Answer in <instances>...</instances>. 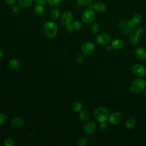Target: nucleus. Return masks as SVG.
<instances>
[{"instance_id":"c85d7f7f","label":"nucleus","mask_w":146,"mask_h":146,"mask_svg":"<svg viewBox=\"0 0 146 146\" xmlns=\"http://www.w3.org/2000/svg\"><path fill=\"white\" fill-rule=\"evenodd\" d=\"M47 1L51 6H57L62 2V0H47Z\"/></svg>"},{"instance_id":"e433bc0d","label":"nucleus","mask_w":146,"mask_h":146,"mask_svg":"<svg viewBox=\"0 0 146 146\" xmlns=\"http://www.w3.org/2000/svg\"><path fill=\"white\" fill-rule=\"evenodd\" d=\"M99 127H100V128L102 130H104V129H106L107 128V124L104 123V122H102V123H100V125H99Z\"/></svg>"},{"instance_id":"58836bf2","label":"nucleus","mask_w":146,"mask_h":146,"mask_svg":"<svg viewBox=\"0 0 146 146\" xmlns=\"http://www.w3.org/2000/svg\"><path fill=\"white\" fill-rule=\"evenodd\" d=\"M3 52H2V51L0 49V60L2 59V58H3Z\"/></svg>"},{"instance_id":"ddd939ff","label":"nucleus","mask_w":146,"mask_h":146,"mask_svg":"<svg viewBox=\"0 0 146 146\" xmlns=\"http://www.w3.org/2000/svg\"><path fill=\"white\" fill-rule=\"evenodd\" d=\"M90 7H91L94 11H96L98 13H103L107 9L106 5L101 2H97L92 4Z\"/></svg>"},{"instance_id":"2eb2a0df","label":"nucleus","mask_w":146,"mask_h":146,"mask_svg":"<svg viewBox=\"0 0 146 146\" xmlns=\"http://www.w3.org/2000/svg\"><path fill=\"white\" fill-rule=\"evenodd\" d=\"M79 117L83 121H87L91 117V113L87 109H82L79 111Z\"/></svg>"},{"instance_id":"72a5a7b5","label":"nucleus","mask_w":146,"mask_h":146,"mask_svg":"<svg viewBox=\"0 0 146 146\" xmlns=\"http://www.w3.org/2000/svg\"><path fill=\"white\" fill-rule=\"evenodd\" d=\"M83 60H84V55L83 54H79L76 58V61L78 63H81Z\"/></svg>"},{"instance_id":"393cba45","label":"nucleus","mask_w":146,"mask_h":146,"mask_svg":"<svg viewBox=\"0 0 146 146\" xmlns=\"http://www.w3.org/2000/svg\"><path fill=\"white\" fill-rule=\"evenodd\" d=\"M82 104L79 102H75L72 104V108L75 112H79L82 109Z\"/></svg>"},{"instance_id":"6ab92c4d","label":"nucleus","mask_w":146,"mask_h":146,"mask_svg":"<svg viewBox=\"0 0 146 146\" xmlns=\"http://www.w3.org/2000/svg\"><path fill=\"white\" fill-rule=\"evenodd\" d=\"M34 11L38 15H42L45 12L44 7L43 5L36 3L34 7Z\"/></svg>"},{"instance_id":"cd10ccee","label":"nucleus","mask_w":146,"mask_h":146,"mask_svg":"<svg viewBox=\"0 0 146 146\" xmlns=\"http://www.w3.org/2000/svg\"><path fill=\"white\" fill-rule=\"evenodd\" d=\"M99 24L97 22H95L92 24L91 26V30L93 33H96L99 30Z\"/></svg>"},{"instance_id":"0eeeda50","label":"nucleus","mask_w":146,"mask_h":146,"mask_svg":"<svg viewBox=\"0 0 146 146\" xmlns=\"http://www.w3.org/2000/svg\"><path fill=\"white\" fill-rule=\"evenodd\" d=\"M132 72L136 76L142 78L146 75V68L144 66L140 64H135L131 68Z\"/></svg>"},{"instance_id":"4c0bfd02","label":"nucleus","mask_w":146,"mask_h":146,"mask_svg":"<svg viewBox=\"0 0 146 146\" xmlns=\"http://www.w3.org/2000/svg\"><path fill=\"white\" fill-rule=\"evenodd\" d=\"M112 46L111 45H108V46H107V47H106V50L107 51H111L112 50Z\"/></svg>"},{"instance_id":"423d86ee","label":"nucleus","mask_w":146,"mask_h":146,"mask_svg":"<svg viewBox=\"0 0 146 146\" xmlns=\"http://www.w3.org/2000/svg\"><path fill=\"white\" fill-rule=\"evenodd\" d=\"M82 18L85 23L90 24L92 23L95 18V13L94 10L91 7L85 9L82 13Z\"/></svg>"},{"instance_id":"2f4dec72","label":"nucleus","mask_w":146,"mask_h":146,"mask_svg":"<svg viewBox=\"0 0 146 146\" xmlns=\"http://www.w3.org/2000/svg\"><path fill=\"white\" fill-rule=\"evenodd\" d=\"M20 10V6L19 5H14L11 8V11L13 13L16 14L18 13Z\"/></svg>"},{"instance_id":"79ce46f5","label":"nucleus","mask_w":146,"mask_h":146,"mask_svg":"<svg viewBox=\"0 0 146 146\" xmlns=\"http://www.w3.org/2000/svg\"><path fill=\"white\" fill-rule=\"evenodd\" d=\"M145 27H146V24H145Z\"/></svg>"},{"instance_id":"4be33fe9","label":"nucleus","mask_w":146,"mask_h":146,"mask_svg":"<svg viewBox=\"0 0 146 146\" xmlns=\"http://www.w3.org/2000/svg\"><path fill=\"white\" fill-rule=\"evenodd\" d=\"M33 0H18V4L22 7H29L31 6Z\"/></svg>"},{"instance_id":"a19ab883","label":"nucleus","mask_w":146,"mask_h":146,"mask_svg":"<svg viewBox=\"0 0 146 146\" xmlns=\"http://www.w3.org/2000/svg\"><path fill=\"white\" fill-rule=\"evenodd\" d=\"M70 1H74V0H70Z\"/></svg>"},{"instance_id":"aec40b11","label":"nucleus","mask_w":146,"mask_h":146,"mask_svg":"<svg viewBox=\"0 0 146 146\" xmlns=\"http://www.w3.org/2000/svg\"><path fill=\"white\" fill-rule=\"evenodd\" d=\"M60 11L57 9H52L50 12V18L52 20L57 19L60 16Z\"/></svg>"},{"instance_id":"7ed1b4c3","label":"nucleus","mask_w":146,"mask_h":146,"mask_svg":"<svg viewBox=\"0 0 146 146\" xmlns=\"http://www.w3.org/2000/svg\"><path fill=\"white\" fill-rule=\"evenodd\" d=\"M146 87V82L141 78H137L134 79L130 84V90L135 94L140 93L144 91Z\"/></svg>"},{"instance_id":"f3484780","label":"nucleus","mask_w":146,"mask_h":146,"mask_svg":"<svg viewBox=\"0 0 146 146\" xmlns=\"http://www.w3.org/2000/svg\"><path fill=\"white\" fill-rule=\"evenodd\" d=\"M9 67L10 69L13 70H18L21 67V63L17 59H11L8 63Z\"/></svg>"},{"instance_id":"a211bd4d","label":"nucleus","mask_w":146,"mask_h":146,"mask_svg":"<svg viewBox=\"0 0 146 146\" xmlns=\"http://www.w3.org/2000/svg\"><path fill=\"white\" fill-rule=\"evenodd\" d=\"M124 42L120 39H115L111 42V46L114 50L121 49L124 46Z\"/></svg>"},{"instance_id":"1a4fd4ad","label":"nucleus","mask_w":146,"mask_h":146,"mask_svg":"<svg viewBox=\"0 0 146 146\" xmlns=\"http://www.w3.org/2000/svg\"><path fill=\"white\" fill-rule=\"evenodd\" d=\"M96 40L100 45H107L111 42V36L107 33H100L98 35Z\"/></svg>"},{"instance_id":"7c9ffc66","label":"nucleus","mask_w":146,"mask_h":146,"mask_svg":"<svg viewBox=\"0 0 146 146\" xmlns=\"http://www.w3.org/2000/svg\"><path fill=\"white\" fill-rule=\"evenodd\" d=\"M6 120H7L6 115L3 112L0 113V125L3 124L6 122Z\"/></svg>"},{"instance_id":"bb28decb","label":"nucleus","mask_w":146,"mask_h":146,"mask_svg":"<svg viewBox=\"0 0 146 146\" xmlns=\"http://www.w3.org/2000/svg\"><path fill=\"white\" fill-rule=\"evenodd\" d=\"M72 25L73 26L74 30H80L83 27V23L81 21H76L74 22Z\"/></svg>"},{"instance_id":"f03ea898","label":"nucleus","mask_w":146,"mask_h":146,"mask_svg":"<svg viewBox=\"0 0 146 146\" xmlns=\"http://www.w3.org/2000/svg\"><path fill=\"white\" fill-rule=\"evenodd\" d=\"M43 30L46 36L50 38H52L57 35L58 26L55 22L52 21H48L43 25Z\"/></svg>"},{"instance_id":"f8f14e48","label":"nucleus","mask_w":146,"mask_h":146,"mask_svg":"<svg viewBox=\"0 0 146 146\" xmlns=\"http://www.w3.org/2000/svg\"><path fill=\"white\" fill-rule=\"evenodd\" d=\"M95 49L94 45L90 42H84L81 46V51L84 54L90 55L92 54Z\"/></svg>"},{"instance_id":"c9c22d12","label":"nucleus","mask_w":146,"mask_h":146,"mask_svg":"<svg viewBox=\"0 0 146 146\" xmlns=\"http://www.w3.org/2000/svg\"><path fill=\"white\" fill-rule=\"evenodd\" d=\"M16 1H17V0H5V2L9 5H12L15 4Z\"/></svg>"},{"instance_id":"412c9836","label":"nucleus","mask_w":146,"mask_h":146,"mask_svg":"<svg viewBox=\"0 0 146 146\" xmlns=\"http://www.w3.org/2000/svg\"><path fill=\"white\" fill-rule=\"evenodd\" d=\"M135 124H136V121H135V119H133L132 117H129L125 121V125L127 129H132L135 127Z\"/></svg>"},{"instance_id":"a878e982","label":"nucleus","mask_w":146,"mask_h":146,"mask_svg":"<svg viewBox=\"0 0 146 146\" xmlns=\"http://www.w3.org/2000/svg\"><path fill=\"white\" fill-rule=\"evenodd\" d=\"M88 139L85 137H81L77 140L76 144L78 146H85L87 145Z\"/></svg>"},{"instance_id":"ea45409f","label":"nucleus","mask_w":146,"mask_h":146,"mask_svg":"<svg viewBox=\"0 0 146 146\" xmlns=\"http://www.w3.org/2000/svg\"><path fill=\"white\" fill-rule=\"evenodd\" d=\"M144 95L146 96V88L144 90Z\"/></svg>"},{"instance_id":"9b49d317","label":"nucleus","mask_w":146,"mask_h":146,"mask_svg":"<svg viewBox=\"0 0 146 146\" xmlns=\"http://www.w3.org/2000/svg\"><path fill=\"white\" fill-rule=\"evenodd\" d=\"M72 19L73 15L71 12L68 10H66L62 13L60 20L63 25L67 26L69 24H71L72 21Z\"/></svg>"},{"instance_id":"473e14b6","label":"nucleus","mask_w":146,"mask_h":146,"mask_svg":"<svg viewBox=\"0 0 146 146\" xmlns=\"http://www.w3.org/2000/svg\"><path fill=\"white\" fill-rule=\"evenodd\" d=\"M66 26V31H67L68 33H72V32L74 31V30H75L74 29V27H73L72 25L69 24V25H67V26Z\"/></svg>"},{"instance_id":"39448f33","label":"nucleus","mask_w":146,"mask_h":146,"mask_svg":"<svg viewBox=\"0 0 146 146\" xmlns=\"http://www.w3.org/2000/svg\"><path fill=\"white\" fill-rule=\"evenodd\" d=\"M144 31L142 27H139L137 30H134L129 34L128 42L131 45L135 46L137 44L140 39V35Z\"/></svg>"},{"instance_id":"f257e3e1","label":"nucleus","mask_w":146,"mask_h":146,"mask_svg":"<svg viewBox=\"0 0 146 146\" xmlns=\"http://www.w3.org/2000/svg\"><path fill=\"white\" fill-rule=\"evenodd\" d=\"M136 25L131 19H126L120 22L117 25V30L121 34H128L135 30Z\"/></svg>"},{"instance_id":"b1692460","label":"nucleus","mask_w":146,"mask_h":146,"mask_svg":"<svg viewBox=\"0 0 146 146\" xmlns=\"http://www.w3.org/2000/svg\"><path fill=\"white\" fill-rule=\"evenodd\" d=\"M77 3L82 6H90L92 4V0H76Z\"/></svg>"},{"instance_id":"20e7f679","label":"nucleus","mask_w":146,"mask_h":146,"mask_svg":"<svg viewBox=\"0 0 146 146\" xmlns=\"http://www.w3.org/2000/svg\"><path fill=\"white\" fill-rule=\"evenodd\" d=\"M109 112L107 109L103 107L97 108L94 112V116L96 120L100 123L105 122L109 117Z\"/></svg>"},{"instance_id":"5701e85b","label":"nucleus","mask_w":146,"mask_h":146,"mask_svg":"<svg viewBox=\"0 0 146 146\" xmlns=\"http://www.w3.org/2000/svg\"><path fill=\"white\" fill-rule=\"evenodd\" d=\"M141 19H142V15L140 13H135V14L133 15V16L132 17V18H131L132 21L135 25L140 23V21H141Z\"/></svg>"},{"instance_id":"6e6552de","label":"nucleus","mask_w":146,"mask_h":146,"mask_svg":"<svg viewBox=\"0 0 146 146\" xmlns=\"http://www.w3.org/2000/svg\"><path fill=\"white\" fill-rule=\"evenodd\" d=\"M123 119L122 114L117 111L113 112L109 115L108 121L109 122L113 125H116L119 124Z\"/></svg>"},{"instance_id":"c756f323","label":"nucleus","mask_w":146,"mask_h":146,"mask_svg":"<svg viewBox=\"0 0 146 146\" xmlns=\"http://www.w3.org/2000/svg\"><path fill=\"white\" fill-rule=\"evenodd\" d=\"M3 144L5 146H14V141L13 139L10 138H7L5 140Z\"/></svg>"},{"instance_id":"4468645a","label":"nucleus","mask_w":146,"mask_h":146,"mask_svg":"<svg viewBox=\"0 0 146 146\" xmlns=\"http://www.w3.org/2000/svg\"><path fill=\"white\" fill-rule=\"evenodd\" d=\"M135 56L140 60L146 59V50L142 47H137L134 51Z\"/></svg>"},{"instance_id":"dca6fc26","label":"nucleus","mask_w":146,"mask_h":146,"mask_svg":"<svg viewBox=\"0 0 146 146\" xmlns=\"http://www.w3.org/2000/svg\"><path fill=\"white\" fill-rule=\"evenodd\" d=\"M24 123L23 119L21 117H14L11 121V125L14 128H18L21 127Z\"/></svg>"},{"instance_id":"9d476101","label":"nucleus","mask_w":146,"mask_h":146,"mask_svg":"<svg viewBox=\"0 0 146 146\" xmlns=\"http://www.w3.org/2000/svg\"><path fill=\"white\" fill-rule=\"evenodd\" d=\"M96 124L94 121L87 122L83 127V132L84 134L87 135H92L96 129Z\"/></svg>"},{"instance_id":"f704fd0d","label":"nucleus","mask_w":146,"mask_h":146,"mask_svg":"<svg viewBox=\"0 0 146 146\" xmlns=\"http://www.w3.org/2000/svg\"><path fill=\"white\" fill-rule=\"evenodd\" d=\"M34 1L36 2V3L40 4L43 6L45 5L46 4V3L47 2V0H34Z\"/></svg>"}]
</instances>
